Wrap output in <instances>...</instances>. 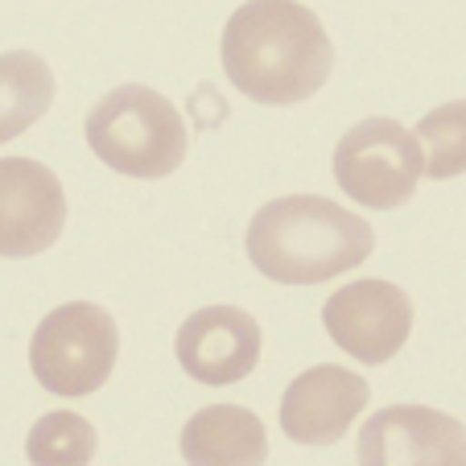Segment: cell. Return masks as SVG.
<instances>
[{
  "mask_svg": "<svg viewBox=\"0 0 466 466\" xmlns=\"http://www.w3.org/2000/svg\"><path fill=\"white\" fill-rule=\"evenodd\" d=\"M223 71L252 104H301L330 79L335 50L314 9L298 0H248L223 29Z\"/></svg>",
  "mask_w": 466,
  "mask_h": 466,
  "instance_id": "1",
  "label": "cell"
},
{
  "mask_svg": "<svg viewBox=\"0 0 466 466\" xmlns=\"http://www.w3.org/2000/svg\"><path fill=\"white\" fill-rule=\"evenodd\" d=\"M376 248V231L322 194H285L248 223V260L277 285H322L351 273Z\"/></svg>",
  "mask_w": 466,
  "mask_h": 466,
  "instance_id": "2",
  "label": "cell"
},
{
  "mask_svg": "<svg viewBox=\"0 0 466 466\" xmlns=\"http://www.w3.org/2000/svg\"><path fill=\"white\" fill-rule=\"evenodd\" d=\"M87 145L107 169L128 177H169L186 161V120L166 96L141 83L107 91L87 112Z\"/></svg>",
  "mask_w": 466,
  "mask_h": 466,
  "instance_id": "3",
  "label": "cell"
},
{
  "mask_svg": "<svg viewBox=\"0 0 466 466\" xmlns=\"http://www.w3.org/2000/svg\"><path fill=\"white\" fill-rule=\"evenodd\" d=\"M120 355V330L96 301H66L37 322L29 339L34 380L54 396H91L107 384Z\"/></svg>",
  "mask_w": 466,
  "mask_h": 466,
  "instance_id": "4",
  "label": "cell"
},
{
  "mask_svg": "<svg viewBox=\"0 0 466 466\" xmlns=\"http://www.w3.org/2000/svg\"><path fill=\"white\" fill-rule=\"evenodd\" d=\"M425 177V157L405 124L371 116L343 132L335 149V182L347 198L376 211H392L413 198Z\"/></svg>",
  "mask_w": 466,
  "mask_h": 466,
  "instance_id": "5",
  "label": "cell"
},
{
  "mask_svg": "<svg viewBox=\"0 0 466 466\" xmlns=\"http://www.w3.org/2000/svg\"><path fill=\"white\" fill-rule=\"evenodd\" d=\"M326 335L335 339L351 360L388 363L413 335V301L392 281H351L322 306Z\"/></svg>",
  "mask_w": 466,
  "mask_h": 466,
  "instance_id": "6",
  "label": "cell"
},
{
  "mask_svg": "<svg viewBox=\"0 0 466 466\" xmlns=\"http://www.w3.org/2000/svg\"><path fill=\"white\" fill-rule=\"evenodd\" d=\"M360 466H466V425L430 405H388L363 421Z\"/></svg>",
  "mask_w": 466,
  "mask_h": 466,
  "instance_id": "7",
  "label": "cell"
},
{
  "mask_svg": "<svg viewBox=\"0 0 466 466\" xmlns=\"http://www.w3.org/2000/svg\"><path fill=\"white\" fill-rule=\"evenodd\" d=\"M66 228V190L34 157H0V256H37Z\"/></svg>",
  "mask_w": 466,
  "mask_h": 466,
  "instance_id": "8",
  "label": "cell"
},
{
  "mask_svg": "<svg viewBox=\"0 0 466 466\" xmlns=\"http://www.w3.org/2000/svg\"><path fill=\"white\" fill-rule=\"evenodd\" d=\"M174 351L198 384H239L260 360V322L239 306H203L182 322Z\"/></svg>",
  "mask_w": 466,
  "mask_h": 466,
  "instance_id": "9",
  "label": "cell"
},
{
  "mask_svg": "<svg viewBox=\"0 0 466 466\" xmlns=\"http://www.w3.org/2000/svg\"><path fill=\"white\" fill-rule=\"evenodd\" d=\"M368 380L351 368H306L281 396V430L298 446H335L368 405Z\"/></svg>",
  "mask_w": 466,
  "mask_h": 466,
  "instance_id": "10",
  "label": "cell"
},
{
  "mask_svg": "<svg viewBox=\"0 0 466 466\" xmlns=\"http://www.w3.org/2000/svg\"><path fill=\"white\" fill-rule=\"evenodd\" d=\"M186 466H264L268 430L252 409L207 405L182 425Z\"/></svg>",
  "mask_w": 466,
  "mask_h": 466,
  "instance_id": "11",
  "label": "cell"
},
{
  "mask_svg": "<svg viewBox=\"0 0 466 466\" xmlns=\"http://www.w3.org/2000/svg\"><path fill=\"white\" fill-rule=\"evenodd\" d=\"M54 104V71L42 54L9 50L0 54V145L21 137Z\"/></svg>",
  "mask_w": 466,
  "mask_h": 466,
  "instance_id": "12",
  "label": "cell"
},
{
  "mask_svg": "<svg viewBox=\"0 0 466 466\" xmlns=\"http://www.w3.org/2000/svg\"><path fill=\"white\" fill-rule=\"evenodd\" d=\"M96 446L99 441L91 421L71 409H54V413L37 417L25 438V454L34 466H91Z\"/></svg>",
  "mask_w": 466,
  "mask_h": 466,
  "instance_id": "13",
  "label": "cell"
},
{
  "mask_svg": "<svg viewBox=\"0 0 466 466\" xmlns=\"http://www.w3.org/2000/svg\"><path fill=\"white\" fill-rule=\"evenodd\" d=\"M417 145L425 157V174L433 182L466 174V99L458 104H441L430 116H421V124L413 128Z\"/></svg>",
  "mask_w": 466,
  "mask_h": 466,
  "instance_id": "14",
  "label": "cell"
}]
</instances>
